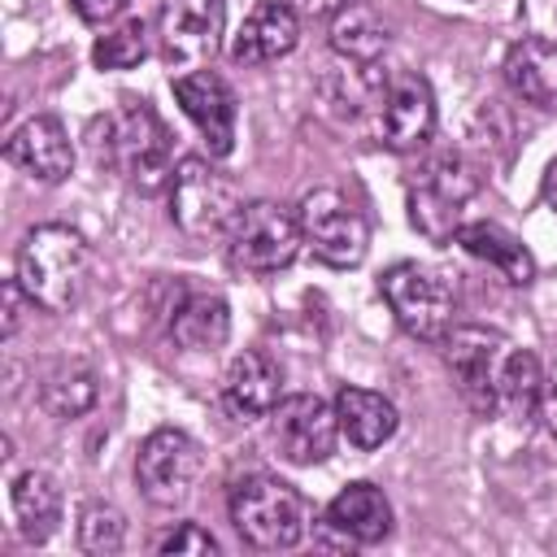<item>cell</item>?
<instances>
[{
    "instance_id": "6da1fadb",
    "label": "cell",
    "mask_w": 557,
    "mask_h": 557,
    "mask_svg": "<svg viewBox=\"0 0 557 557\" xmlns=\"http://www.w3.org/2000/svg\"><path fill=\"white\" fill-rule=\"evenodd\" d=\"M30 305L48 313H70L91 283V248L65 222L30 226L17 244V274Z\"/></svg>"
},
{
    "instance_id": "7a4b0ae2",
    "label": "cell",
    "mask_w": 557,
    "mask_h": 557,
    "mask_svg": "<svg viewBox=\"0 0 557 557\" xmlns=\"http://www.w3.org/2000/svg\"><path fill=\"white\" fill-rule=\"evenodd\" d=\"M96 157L104 165H113L144 196L161 191L174 178V165H170V131L152 113L148 100H122V109H113L104 117V139H96Z\"/></svg>"
},
{
    "instance_id": "3957f363",
    "label": "cell",
    "mask_w": 557,
    "mask_h": 557,
    "mask_svg": "<svg viewBox=\"0 0 557 557\" xmlns=\"http://www.w3.org/2000/svg\"><path fill=\"white\" fill-rule=\"evenodd\" d=\"M231 522L244 544H252L261 553H278V548H296L305 540L309 505L292 483H283L274 474H244L231 487Z\"/></svg>"
},
{
    "instance_id": "277c9868",
    "label": "cell",
    "mask_w": 557,
    "mask_h": 557,
    "mask_svg": "<svg viewBox=\"0 0 557 557\" xmlns=\"http://www.w3.org/2000/svg\"><path fill=\"white\" fill-rule=\"evenodd\" d=\"M244 200L231 174L213 170L205 157H183L170 178V218L187 239H218L235 226Z\"/></svg>"
},
{
    "instance_id": "5b68a950",
    "label": "cell",
    "mask_w": 557,
    "mask_h": 557,
    "mask_svg": "<svg viewBox=\"0 0 557 557\" xmlns=\"http://www.w3.org/2000/svg\"><path fill=\"white\" fill-rule=\"evenodd\" d=\"M305 235H300V218L296 209L278 205V200H252L239 209L235 226L226 231V252L231 265L244 274H278L296 261Z\"/></svg>"
},
{
    "instance_id": "8992f818",
    "label": "cell",
    "mask_w": 557,
    "mask_h": 557,
    "mask_svg": "<svg viewBox=\"0 0 557 557\" xmlns=\"http://www.w3.org/2000/svg\"><path fill=\"white\" fill-rule=\"evenodd\" d=\"M479 191L474 170L457 157V152H440L431 161H422L409 178V222L431 239L444 244L457 235L461 226V209L466 200Z\"/></svg>"
},
{
    "instance_id": "52a82bcc",
    "label": "cell",
    "mask_w": 557,
    "mask_h": 557,
    "mask_svg": "<svg viewBox=\"0 0 557 557\" xmlns=\"http://www.w3.org/2000/svg\"><path fill=\"white\" fill-rule=\"evenodd\" d=\"M296 218H300V235L313 248V257L335 265V270L357 265L370 248V222L339 187L305 191L300 205H296Z\"/></svg>"
},
{
    "instance_id": "ba28073f",
    "label": "cell",
    "mask_w": 557,
    "mask_h": 557,
    "mask_svg": "<svg viewBox=\"0 0 557 557\" xmlns=\"http://www.w3.org/2000/svg\"><path fill=\"white\" fill-rule=\"evenodd\" d=\"M379 287H383L396 322L413 339L440 344L448 335V326H453V292L435 270H426L418 261H396V265H387L379 274Z\"/></svg>"
},
{
    "instance_id": "9c48e42d",
    "label": "cell",
    "mask_w": 557,
    "mask_h": 557,
    "mask_svg": "<svg viewBox=\"0 0 557 557\" xmlns=\"http://www.w3.org/2000/svg\"><path fill=\"white\" fill-rule=\"evenodd\" d=\"M200 444L178 431V426H157L144 444H139V457H135V479H139V492L161 505V509H174L191 496L196 479H200Z\"/></svg>"
},
{
    "instance_id": "30bf717a",
    "label": "cell",
    "mask_w": 557,
    "mask_h": 557,
    "mask_svg": "<svg viewBox=\"0 0 557 557\" xmlns=\"http://www.w3.org/2000/svg\"><path fill=\"white\" fill-rule=\"evenodd\" d=\"M226 26V0H161L157 9V44L170 70L205 65Z\"/></svg>"
},
{
    "instance_id": "8fae6325",
    "label": "cell",
    "mask_w": 557,
    "mask_h": 557,
    "mask_svg": "<svg viewBox=\"0 0 557 557\" xmlns=\"http://www.w3.org/2000/svg\"><path fill=\"white\" fill-rule=\"evenodd\" d=\"M435 131V96L431 83L413 70H400L383 83L374 104V135L392 152H418Z\"/></svg>"
},
{
    "instance_id": "7c38bea8",
    "label": "cell",
    "mask_w": 557,
    "mask_h": 557,
    "mask_svg": "<svg viewBox=\"0 0 557 557\" xmlns=\"http://www.w3.org/2000/svg\"><path fill=\"white\" fill-rule=\"evenodd\" d=\"M440 344H444V366L453 370V383L466 396V405L479 413H492L496 409V370H500V357L509 352L505 335L487 331V326H448V335Z\"/></svg>"
},
{
    "instance_id": "4fadbf2b",
    "label": "cell",
    "mask_w": 557,
    "mask_h": 557,
    "mask_svg": "<svg viewBox=\"0 0 557 557\" xmlns=\"http://www.w3.org/2000/svg\"><path fill=\"white\" fill-rule=\"evenodd\" d=\"M274 448L292 466H318L335 453L339 418L322 396H287L274 405Z\"/></svg>"
},
{
    "instance_id": "5bb4252c",
    "label": "cell",
    "mask_w": 557,
    "mask_h": 557,
    "mask_svg": "<svg viewBox=\"0 0 557 557\" xmlns=\"http://www.w3.org/2000/svg\"><path fill=\"white\" fill-rule=\"evenodd\" d=\"M174 100L183 113L196 122V131L209 144V157H226L235 148V122H239V100L231 83L213 70H187L174 78Z\"/></svg>"
},
{
    "instance_id": "9a60e30c",
    "label": "cell",
    "mask_w": 557,
    "mask_h": 557,
    "mask_svg": "<svg viewBox=\"0 0 557 557\" xmlns=\"http://www.w3.org/2000/svg\"><path fill=\"white\" fill-rule=\"evenodd\" d=\"M4 157H9L22 174H30V178H39V183H61V178L70 174V165H74L70 135H65V126H61L52 113L26 117V122L9 135Z\"/></svg>"
},
{
    "instance_id": "2e32d148",
    "label": "cell",
    "mask_w": 557,
    "mask_h": 557,
    "mask_svg": "<svg viewBox=\"0 0 557 557\" xmlns=\"http://www.w3.org/2000/svg\"><path fill=\"white\" fill-rule=\"evenodd\" d=\"M296 39H300V17L283 0H261L235 30L231 57L239 65H270L278 57H287L296 48Z\"/></svg>"
},
{
    "instance_id": "e0dca14e",
    "label": "cell",
    "mask_w": 557,
    "mask_h": 557,
    "mask_svg": "<svg viewBox=\"0 0 557 557\" xmlns=\"http://www.w3.org/2000/svg\"><path fill=\"white\" fill-rule=\"evenodd\" d=\"M170 322V339L187 352H213L226 344L231 335V309L218 292H174V305L165 309Z\"/></svg>"
},
{
    "instance_id": "ac0fdd59",
    "label": "cell",
    "mask_w": 557,
    "mask_h": 557,
    "mask_svg": "<svg viewBox=\"0 0 557 557\" xmlns=\"http://www.w3.org/2000/svg\"><path fill=\"white\" fill-rule=\"evenodd\" d=\"M278 392H283V370H278L265 352L252 348V352H239V357L226 366L222 400H226V409H231L239 422H257V418L274 413Z\"/></svg>"
},
{
    "instance_id": "d6986e66",
    "label": "cell",
    "mask_w": 557,
    "mask_h": 557,
    "mask_svg": "<svg viewBox=\"0 0 557 557\" xmlns=\"http://www.w3.org/2000/svg\"><path fill=\"white\" fill-rule=\"evenodd\" d=\"M505 83L518 100L535 109H557V44L527 35L505 52Z\"/></svg>"
},
{
    "instance_id": "ffe728a7",
    "label": "cell",
    "mask_w": 557,
    "mask_h": 557,
    "mask_svg": "<svg viewBox=\"0 0 557 557\" xmlns=\"http://www.w3.org/2000/svg\"><path fill=\"white\" fill-rule=\"evenodd\" d=\"M326 527L352 544H379L392 531V505L374 483H348L326 505Z\"/></svg>"
},
{
    "instance_id": "44dd1931",
    "label": "cell",
    "mask_w": 557,
    "mask_h": 557,
    "mask_svg": "<svg viewBox=\"0 0 557 557\" xmlns=\"http://www.w3.org/2000/svg\"><path fill=\"white\" fill-rule=\"evenodd\" d=\"M453 244L466 248L470 257L487 261L492 270H500V278L513 283V287H527V283L535 278V261H531V252L522 248V239L509 235V231L496 226V222H466V226H457Z\"/></svg>"
},
{
    "instance_id": "7402d4cb",
    "label": "cell",
    "mask_w": 557,
    "mask_h": 557,
    "mask_svg": "<svg viewBox=\"0 0 557 557\" xmlns=\"http://www.w3.org/2000/svg\"><path fill=\"white\" fill-rule=\"evenodd\" d=\"M335 418H339V431L348 435L352 448H379L383 440L396 435V422H400L396 405L370 387H339Z\"/></svg>"
},
{
    "instance_id": "603a6c76",
    "label": "cell",
    "mask_w": 557,
    "mask_h": 557,
    "mask_svg": "<svg viewBox=\"0 0 557 557\" xmlns=\"http://www.w3.org/2000/svg\"><path fill=\"white\" fill-rule=\"evenodd\" d=\"M540 400H544V374H540L535 352L509 348L496 370V409L509 413L513 422H527L540 409Z\"/></svg>"
},
{
    "instance_id": "cb8c5ba5",
    "label": "cell",
    "mask_w": 557,
    "mask_h": 557,
    "mask_svg": "<svg viewBox=\"0 0 557 557\" xmlns=\"http://www.w3.org/2000/svg\"><path fill=\"white\" fill-rule=\"evenodd\" d=\"M13 513L30 544H44L61 522V487L44 470H26L13 479Z\"/></svg>"
},
{
    "instance_id": "d4e9b609",
    "label": "cell",
    "mask_w": 557,
    "mask_h": 557,
    "mask_svg": "<svg viewBox=\"0 0 557 557\" xmlns=\"http://www.w3.org/2000/svg\"><path fill=\"white\" fill-rule=\"evenodd\" d=\"M387 39H392V35H387L383 17H379L374 9H366V4H348L344 13L331 17V48H335L339 57L357 61V65L379 61V57L387 52Z\"/></svg>"
},
{
    "instance_id": "484cf974",
    "label": "cell",
    "mask_w": 557,
    "mask_h": 557,
    "mask_svg": "<svg viewBox=\"0 0 557 557\" xmlns=\"http://www.w3.org/2000/svg\"><path fill=\"white\" fill-rule=\"evenodd\" d=\"M100 396V383L87 366H61L57 374H48V383L39 387V400L52 418H83Z\"/></svg>"
},
{
    "instance_id": "4316f807",
    "label": "cell",
    "mask_w": 557,
    "mask_h": 557,
    "mask_svg": "<svg viewBox=\"0 0 557 557\" xmlns=\"http://www.w3.org/2000/svg\"><path fill=\"white\" fill-rule=\"evenodd\" d=\"M148 48H152L148 22H144V17H126V22H117L113 30H104V35L96 39L91 61H96L100 70H131V65H139V61L148 57Z\"/></svg>"
},
{
    "instance_id": "83f0119b",
    "label": "cell",
    "mask_w": 557,
    "mask_h": 557,
    "mask_svg": "<svg viewBox=\"0 0 557 557\" xmlns=\"http://www.w3.org/2000/svg\"><path fill=\"white\" fill-rule=\"evenodd\" d=\"M126 540V518L113 505H87L78 518V548L91 557H109L117 553Z\"/></svg>"
},
{
    "instance_id": "f1b7e54d",
    "label": "cell",
    "mask_w": 557,
    "mask_h": 557,
    "mask_svg": "<svg viewBox=\"0 0 557 557\" xmlns=\"http://www.w3.org/2000/svg\"><path fill=\"white\" fill-rule=\"evenodd\" d=\"M157 553H218V540H213L205 527L183 522V527H174V531L157 544Z\"/></svg>"
},
{
    "instance_id": "f546056e",
    "label": "cell",
    "mask_w": 557,
    "mask_h": 557,
    "mask_svg": "<svg viewBox=\"0 0 557 557\" xmlns=\"http://www.w3.org/2000/svg\"><path fill=\"white\" fill-rule=\"evenodd\" d=\"M300 22H322V17H335V13H344L352 0H283Z\"/></svg>"
},
{
    "instance_id": "4dcf8cb0",
    "label": "cell",
    "mask_w": 557,
    "mask_h": 557,
    "mask_svg": "<svg viewBox=\"0 0 557 557\" xmlns=\"http://www.w3.org/2000/svg\"><path fill=\"white\" fill-rule=\"evenodd\" d=\"M126 4H131V0H74V13H78L83 22H91V26H104V22H113Z\"/></svg>"
},
{
    "instance_id": "1f68e13d",
    "label": "cell",
    "mask_w": 557,
    "mask_h": 557,
    "mask_svg": "<svg viewBox=\"0 0 557 557\" xmlns=\"http://www.w3.org/2000/svg\"><path fill=\"white\" fill-rule=\"evenodd\" d=\"M22 283L13 278V283H4V335H13L17 331V322H22Z\"/></svg>"
},
{
    "instance_id": "d6a6232c",
    "label": "cell",
    "mask_w": 557,
    "mask_h": 557,
    "mask_svg": "<svg viewBox=\"0 0 557 557\" xmlns=\"http://www.w3.org/2000/svg\"><path fill=\"white\" fill-rule=\"evenodd\" d=\"M540 418H544V426H548V435L557 440V370H553V379L544 383V400H540Z\"/></svg>"
},
{
    "instance_id": "836d02e7",
    "label": "cell",
    "mask_w": 557,
    "mask_h": 557,
    "mask_svg": "<svg viewBox=\"0 0 557 557\" xmlns=\"http://www.w3.org/2000/svg\"><path fill=\"white\" fill-rule=\"evenodd\" d=\"M544 200L557 209V161L548 165V174H544Z\"/></svg>"
}]
</instances>
